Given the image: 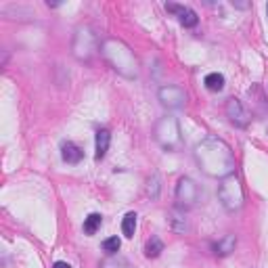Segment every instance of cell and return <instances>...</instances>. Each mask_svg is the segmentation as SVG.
<instances>
[{
  "instance_id": "cell-16",
  "label": "cell",
  "mask_w": 268,
  "mask_h": 268,
  "mask_svg": "<svg viewBox=\"0 0 268 268\" xmlns=\"http://www.w3.org/2000/svg\"><path fill=\"white\" fill-rule=\"evenodd\" d=\"M53 268H72V266H69L67 262H55V266Z\"/></svg>"
},
{
  "instance_id": "cell-6",
  "label": "cell",
  "mask_w": 268,
  "mask_h": 268,
  "mask_svg": "<svg viewBox=\"0 0 268 268\" xmlns=\"http://www.w3.org/2000/svg\"><path fill=\"white\" fill-rule=\"evenodd\" d=\"M226 115H228V120H231L235 126H239V128L247 126V122H250V117H247V113H245V109H243L239 98H228Z\"/></svg>"
},
{
  "instance_id": "cell-3",
  "label": "cell",
  "mask_w": 268,
  "mask_h": 268,
  "mask_svg": "<svg viewBox=\"0 0 268 268\" xmlns=\"http://www.w3.org/2000/svg\"><path fill=\"white\" fill-rule=\"evenodd\" d=\"M160 126L166 128V132L155 128V138L160 141V145L164 149H174L178 143H180V132H178L176 120H174V117H164V120L160 122Z\"/></svg>"
},
{
  "instance_id": "cell-7",
  "label": "cell",
  "mask_w": 268,
  "mask_h": 268,
  "mask_svg": "<svg viewBox=\"0 0 268 268\" xmlns=\"http://www.w3.org/2000/svg\"><path fill=\"white\" fill-rule=\"evenodd\" d=\"M61 155H63V162H67V164H78L82 160V149L78 147V145H74L72 141H67V143H63V147H61Z\"/></svg>"
},
{
  "instance_id": "cell-1",
  "label": "cell",
  "mask_w": 268,
  "mask_h": 268,
  "mask_svg": "<svg viewBox=\"0 0 268 268\" xmlns=\"http://www.w3.org/2000/svg\"><path fill=\"white\" fill-rule=\"evenodd\" d=\"M195 160L199 168L214 178H226L235 172V155L224 141L220 138H205L195 147Z\"/></svg>"
},
{
  "instance_id": "cell-14",
  "label": "cell",
  "mask_w": 268,
  "mask_h": 268,
  "mask_svg": "<svg viewBox=\"0 0 268 268\" xmlns=\"http://www.w3.org/2000/svg\"><path fill=\"white\" fill-rule=\"evenodd\" d=\"M122 231L124 235L130 239V237H134V231H136V214L130 212V214H126L124 216V220H122Z\"/></svg>"
},
{
  "instance_id": "cell-11",
  "label": "cell",
  "mask_w": 268,
  "mask_h": 268,
  "mask_svg": "<svg viewBox=\"0 0 268 268\" xmlns=\"http://www.w3.org/2000/svg\"><path fill=\"white\" fill-rule=\"evenodd\" d=\"M101 222H103V216L101 214H90L84 220V233L86 235H94L98 228H101Z\"/></svg>"
},
{
  "instance_id": "cell-10",
  "label": "cell",
  "mask_w": 268,
  "mask_h": 268,
  "mask_svg": "<svg viewBox=\"0 0 268 268\" xmlns=\"http://www.w3.org/2000/svg\"><path fill=\"white\" fill-rule=\"evenodd\" d=\"M203 84H205L207 90L218 92V90H222V86H224V76L222 74H207Z\"/></svg>"
},
{
  "instance_id": "cell-13",
  "label": "cell",
  "mask_w": 268,
  "mask_h": 268,
  "mask_svg": "<svg viewBox=\"0 0 268 268\" xmlns=\"http://www.w3.org/2000/svg\"><path fill=\"white\" fill-rule=\"evenodd\" d=\"M164 252V243L157 239V237H151V239L147 241V245H145V256L147 258H157Z\"/></svg>"
},
{
  "instance_id": "cell-17",
  "label": "cell",
  "mask_w": 268,
  "mask_h": 268,
  "mask_svg": "<svg viewBox=\"0 0 268 268\" xmlns=\"http://www.w3.org/2000/svg\"><path fill=\"white\" fill-rule=\"evenodd\" d=\"M266 15H268V4H266Z\"/></svg>"
},
{
  "instance_id": "cell-9",
  "label": "cell",
  "mask_w": 268,
  "mask_h": 268,
  "mask_svg": "<svg viewBox=\"0 0 268 268\" xmlns=\"http://www.w3.org/2000/svg\"><path fill=\"white\" fill-rule=\"evenodd\" d=\"M235 245H237L235 237L233 235H226V237H222V239L214 245V254L216 256H228L231 252H235Z\"/></svg>"
},
{
  "instance_id": "cell-2",
  "label": "cell",
  "mask_w": 268,
  "mask_h": 268,
  "mask_svg": "<svg viewBox=\"0 0 268 268\" xmlns=\"http://www.w3.org/2000/svg\"><path fill=\"white\" fill-rule=\"evenodd\" d=\"M218 197H220L222 205L228 212L239 210V207L243 205V186L239 182V178H237L235 174L222 178V184H220V188H218Z\"/></svg>"
},
{
  "instance_id": "cell-15",
  "label": "cell",
  "mask_w": 268,
  "mask_h": 268,
  "mask_svg": "<svg viewBox=\"0 0 268 268\" xmlns=\"http://www.w3.org/2000/svg\"><path fill=\"white\" fill-rule=\"evenodd\" d=\"M120 247H122V241L117 239V237H109V239L103 241V252H107L109 256H113L120 252Z\"/></svg>"
},
{
  "instance_id": "cell-12",
  "label": "cell",
  "mask_w": 268,
  "mask_h": 268,
  "mask_svg": "<svg viewBox=\"0 0 268 268\" xmlns=\"http://www.w3.org/2000/svg\"><path fill=\"white\" fill-rule=\"evenodd\" d=\"M178 17H180V23L184 25V27H195L197 25V13L193 11V8H188V6H182L180 8V13H178Z\"/></svg>"
},
{
  "instance_id": "cell-8",
  "label": "cell",
  "mask_w": 268,
  "mask_h": 268,
  "mask_svg": "<svg viewBox=\"0 0 268 268\" xmlns=\"http://www.w3.org/2000/svg\"><path fill=\"white\" fill-rule=\"evenodd\" d=\"M109 143H111V134H109L107 128L98 130V132H96V153H94L96 160H103V157L107 155V151H109Z\"/></svg>"
},
{
  "instance_id": "cell-5",
  "label": "cell",
  "mask_w": 268,
  "mask_h": 268,
  "mask_svg": "<svg viewBox=\"0 0 268 268\" xmlns=\"http://www.w3.org/2000/svg\"><path fill=\"white\" fill-rule=\"evenodd\" d=\"M160 101L168 109H180L186 103V94L180 86H164L160 88Z\"/></svg>"
},
{
  "instance_id": "cell-4",
  "label": "cell",
  "mask_w": 268,
  "mask_h": 268,
  "mask_svg": "<svg viewBox=\"0 0 268 268\" xmlns=\"http://www.w3.org/2000/svg\"><path fill=\"white\" fill-rule=\"evenodd\" d=\"M176 199H178V203H180L182 207L195 205L197 199H199V186L195 184V180L182 176L180 180H178V184H176Z\"/></svg>"
}]
</instances>
